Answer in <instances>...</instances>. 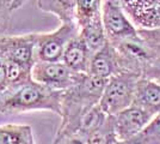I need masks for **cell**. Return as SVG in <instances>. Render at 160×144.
Returning a JSON list of instances; mask_svg holds the SVG:
<instances>
[{"instance_id":"cell-1","label":"cell","mask_w":160,"mask_h":144,"mask_svg":"<svg viewBox=\"0 0 160 144\" xmlns=\"http://www.w3.org/2000/svg\"><path fill=\"white\" fill-rule=\"evenodd\" d=\"M62 96L63 91L47 88L32 79L6 88L0 95V114L52 112L60 117Z\"/></svg>"},{"instance_id":"cell-2","label":"cell","mask_w":160,"mask_h":144,"mask_svg":"<svg viewBox=\"0 0 160 144\" xmlns=\"http://www.w3.org/2000/svg\"><path fill=\"white\" fill-rule=\"evenodd\" d=\"M108 79L81 73L69 89L63 91L60 125L56 133H66L87 109L98 104Z\"/></svg>"},{"instance_id":"cell-3","label":"cell","mask_w":160,"mask_h":144,"mask_svg":"<svg viewBox=\"0 0 160 144\" xmlns=\"http://www.w3.org/2000/svg\"><path fill=\"white\" fill-rule=\"evenodd\" d=\"M140 76L122 71L107 81L103 95L100 97V108L108 115H116L134 103L136 84Z\"/></svg>"},{"instance_id":"cell-4","label":"cell","mask_w":160,"mask_h":144,"mask_svg":"<svg viewBox=\"0 0 160 144\" xmlns=\"http://www.w3.org/2000/svg\"><path fill=\"white\" fill-rule=\"evenodd\" d=\"M78 34L75 22L61 23L53 31L37 33V61H61L68 43Z\"/></svg>"},{"instance_id":"cell-5","label":"cell","mask_w":160,"mask_h":144,"mask_svg":"<svg viewBox=\"0 0 160 144\" xmlns=\"http://www.w3.org/2000/svg\"><path fill=\"white\" fill-rule=\"evenodd\" d=\"M112 45L120 56L121 72H132L142 77L147 66L153 61L154 58H157L139 34Z\"/></svg>"},{"instance_id":"cell-6","label":"cell","mask_w":160,"mask_h":144,"mask_svg":"<svg viewBox=\"0 0 160 144\" xmlns=\"http://www.w3.org/2000/svg\"><path fill=\"white\" fill-rule=\"evenodd\" d=\"M102 21L108 40L111 43L139 34V29L134 25L130 17L117 0H104L102 7Z\"/></svg>"},{"instance_id":"cell-7","label":"cell","mask_w":160,"mask_h":144,"mask_svg":"<svg viewBox=\"0 0 160 144\" xmlns=\"http://www.w3.org/2000/svg\"><path fill=\"white\" fill-rule=\"evenodd\" d=\"M32 79L54 90L69 89L81 73L74 72L63 61H37L32 66Z\"/></svg>"},{"instance_id":"cell-8","label":"cell","mask_w":160,"mask_h":144,"mask_svg":"<svg viewBox=\"0 0 160 144\" xmlns=\"http://www.w3.org/2000/svg\"><path fill=\"white\" fill-rule=\"evenodd\" d=\"M0 46L8 61L29 67L37 62V33L0 36Z\"/></svg>"},{"instance_id":"cell-9","label":"cell","mask_w":160,"mask_h":144,"mask_svg":"<svg viewBox=\"0 0 160 144\" xmlns=\"http://www.w3.org/2000/svg\"><path fill=\"white\" fill-rule=\"evenodd\" d=\"M153 117V114L136 104H132L118 114L113 115L115 130L118 141H128L136 137Z\"/></svg>"},{"instance_id":"cell-10","label":"cell","mask_w":160,"mask_h":144,"mask_svg":"<svg viewBox=\"0 0 160 144\" xmlns=\"http://www.w3.org/2000/svg\"><path fill=\"white\" fill-rule=\"evenodd\" d=\"M118 72H121V64L117 49L111 42L108 41L92 55L88 73L103 79H109Z\"/></svg>"},{"instance_id":"cell-11","label":"cell","mask_w":160,"mask_h":144,"mask_svg":"<svg viewBox=\"0 0 160 144\" xmlns=\"http://www.w3.org/2000/svg\"><path fill=\"white\" fill-rule=\"evenodd\" d=\"M91 58L92 54L90 53L80 34H78L68 43L61 61L65 62L77 73H88Z\"/></svg>"},{"instance_id":"cell-12","label":"cell","mask_w":160,"mask_h":144,"mask_svg":"<svg viewBox=\"0 0 160 144\" xmlns=\"http://www.w3.org/2000/svg\"><path fill=\"white\" fill-rule=\"evenodd\" d=\"M151 114H158L160 112V84L145 77H140L136 90L134 103Z\"/></svg>"},{"instance_id":"cell-13","label":"cell","mask_w":160,"mask_h":144,"mask_svg":"<svg viewBox=\"0 0 160 144\" xmlns=\"http://www.w3.org/2000/svg\"><path fill=\"white\" fill-rule=\"evenodd\" d=\"M124 11L138 29L160 28V5H149L139 0L136 4L126 7Z\"/></svg>"},{"instance_id":"cell-14","label":"cell","mask_w":160,"mask_h":144,"mask_svg":"<svg viewBox=\"0 0 160 144\" xmlns=\"http://www.w3.org/2000/svg\"><path fill=\"white\" fill-rule=\"evenodd\" d=\"M35 1L38 10L54 14L61 23L75 22L77 0H35Z\"/></svg>"},{"instance_id":"cell-15","label":"cell","mask_w":160,"mask_h":144,"mask_svg":"<svg viewBox=\"0 0 160 144\" xmlns=\"http://www.w3.org/2000/svg\"><path fill=\"white\" fill-rule=\"evenodd\" d=\"M0 144H36L32 127L24 124L0 125Z\"/></svg>"},{"instance_id":"cell-16","label":"cell","mask_w":160,"mask_h":144,"mask_svg":"<svg viewBox=\"0 0 160 144\" xmlns=\"http://www.w3.org/2000/svg\"><path fill=\"white\" fill-rule=\"evenodd\" d=\"M79 34L92 55L109 41L103 25L102 16L90 22L86 25L79 28Z\"/></svg>"},{"instance_id":"cell-17","label":"cell","mask_w":160,"mask_h":144,"mask_svg":"<svg viewBox=\"0 0 160 144\" xmlns=\"http://www.w3.org/2000/svg\"><path fill=\"white\" fill-rule=\"evenodd\" d=\"M104 0H77L75 22L81 28L102 16Z\"/></svg>"},{"instance_id":"cell-18","label":"cell","mask_w":160,"mask_h":144,"mask_svg":"<svg viewBox=\"0 0 160 144\" xmlns=\"http://www.w3.org/2000/svg\"><path fill=\"white\" fill-rule=\"evenodd\" d=\"M116 142H118V138L115 130L113 117L111 115L85 139L86 144H115Z\"/></svg>"},{"instance_id":"cell-19","label":"cell","mask_w":160,"mask_h":144,"mask_svg":"<svg viewBox=\"0 0 160 144\" xmlns=\"http://www.w3.org/2000/svg\"><path fill=\"white\" fill-rule=\"evenodd\" d=\"M31 72H32V67H29V66L22 65L18 62L6 60L7 88L8 87H16V85L32 81Z\"/></svg>"},{"instance_id":"cell-20","label":"cell","mask_w":160,"mask_h":144,"mask_svg":"<svg viewBox=\"0 0 160 144\" xmlns=\"http://www.w3.org/2000/svg\"><path fill=\"white\" fill-rule=\"evenodd\" d=\"M134 138L138 144H160V112L155 114L146 127Z\"/></svg>"},{"instance_id":"cell-21","label":"cell","mask_w":160,"mask_h":144,"mask_svg":"<svg viewBox=\"0 0 160 144\" xmlns=\"http://www.w3.org/2000/svg\"><path fill=\"white\" fill-rule=\"evenodd\" d=\"M139 35L157 56L160 55V28L157 29H139Z\"/></svg>"},{"instance_id":"cell-22","label":"cell","mask_w":160,"mask_h":144,"mask_svg":"<svg viewBox=\"0 0 160 144\" xmlns=\"http://www.w3.org/2000/svg\"><path fill=\"white\" fill-rule=\"evenodd\" d=\"M142 77L148 78V79L154 81V82L160 84V55L157 56V58H154L153 61L147 66Z\"/></svg>"},{"instance_id":"cell-23","label":"cell","mask_w":160,"mask_h":144,"mask_svg":"<svg viewBox=\"0 0 160 144\" xmlns=\"http://www.w3.org/2000/svg\"><path fill=\"white\" fill-rule=\"evenodd\" d=\"M7 79H6V58L0 46V95L6 90Z\"/></svg>"},{"instance_id":"cell-24","label":"cell","mask_w":160,"mask_h":144,"mask_svg":"<svg viewBox=\"0 0 160 144\" xmlns=\"http://www.w3.org/2000/svg\"><path fill=\"white\" fill-rule=\"evenodd\" d=\"M11 8L0 4V34L5 33L10 25V17H11Z\"/></svg>"},{"instance_id":"cell-25","label":"cell","mask_w":160,"mask_h":144,"mask_svg":"<svg viewBox=\"0 0 160 144\" xmlns=\"http://www.w3.org/2000/svg\"><path fill=\"white\" fill-rule=\"evenodd\" d=\"M53 144H86L85 139L78 136H56L53 141Z\"/></svg>"},{"instance_id":"cell-26","label":"cell","mask_w":160,"mask_h":144,"mask_svg":"<svg viewBox=\"0 0 160 144\" xmlns=\"http://www.w3.org/2000/svg\"><path fill=\"white\" fill-rule=\"evenodd\" d=\"M28 0H12V4H11V11H16L20 7L23 6Z\"/></svg>"},{"instance_id":"cell-27","label":"cell","mask_w":160,"mask_h":144,"mask_svg":"<svg viewBox=\"0 0 160 144\" xmlns=\"http://www.w3.org/2000/svg\"><path fill=\"white\" fill-rule=\"evenodd\" d=\"M117 1L122 5L123 8H126V7H129L132 6V5H134V4H136L139 0H117Z\"/></svg>"},{"instance_id":"cell-28","label":"cell","mask_w":160,"mask_h":144,"mask_svg":"<svg viewBox=\"0 0 160 144\" xmlns=\"http://www.w3.org/2000/svg\"><path fill=\"white\" fill-rule=\"evenodd\" d=\"M115 144H138V142L135 141V138H132V139H128V141H118Z\"/></svg>"},{"instance_id":"cell-29","label":"cell","mask_w":160,"mask_h":144,"mask_svg":"<svg viewBox=\"0 0 160 144\" xmlns=\"http://www.w3.org/2000/svg\"><path fill=\"white\" fill-rule=\"evenodd\" d=\"M142 1L149 5H160V0H142Z\"/></svg>"},{"instance_id":"cell-30","label":"cell","mask_w":160,"mask_h":144,"mask_svg":"<svg viewBox=\"0 0 160 144\" xmlns=\"http://www.w3.org/2000/svg\"><path fill=\"white\" fill-rule=\"evenodd\" d=\"M0 4L1 5H5L11 8V4H12V0H0Z\"/></svg>"}]
</instances>
